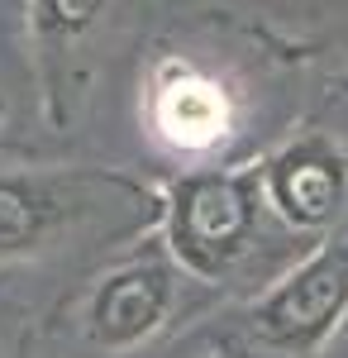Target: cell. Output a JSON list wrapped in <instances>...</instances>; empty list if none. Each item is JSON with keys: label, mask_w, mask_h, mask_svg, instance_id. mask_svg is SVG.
<instances>
[{"label": "cell", "mask_w": 348, "mask_h": 358, "mask_svg": "<svg viewBox=\"0 0 348 358\" xmlns=\"http://www.w3.org/2000/svg\"><path fill=\"white\" fill-rule=\"evenodd\" d=\"M162 215V201L138 182L86 172V167H20L0 172V263L43 258L110 220L119 234H134Z\"/></svg>", "instance_id": "obj_1"}, {"label": "cell", "mask_w": 348, "mask_h": 358, "mask_svg": "<svg viewBox=\"0 0 348 358\" xmlns=\"http://www.w3.org/2000/svg\"><path fill=\"white\" fill-rule=\"evenodd\" d=\"M162 248L191 282H234L268 234L258 167H191L162 196ZM282 229V224H277Z\"/></svg>", "instance_id": "obj_2"}, {"label": "cell", "mask_w": 348, "mask_h": 358, "mask_svg": "<svg viewBox=\"0 0 348 358\" xmlns=\"http://www.w3.org/2000/svg\"><path fill=\"white\" fill-rule=\"evenodd\" d=\"M348 320V239H320L243 310L248 339L272 358H315Z\"/></svg>", "instance_id": "obj_3"}, {"label": "cell", "mask_w": 348, "mask_h": 358, "mask_svg": "<svg viewBox=\"0 0 348 358\" xmlns=\"http://www.w3.org/2000/svg\"><path fill=\"white\" fill-rule=\"evenodd\" d=\"M143 129L182 163H210L239 129V91L191 53H162L143 77Z\"/></svg>", "instance_id": "obj_4"}, {"label": "cell", "mask_w": 348, "mask_h": 358, "mask_svg": "<svg viewBox=\"0 0 348 358\" xmlns=\"http://www.w3.org/2000/svg\"><path fill=\"white\" fill-rule=\"evenodd\" d=\"M182 282L187 273L172 263V253L162 244L119 258L86 292V306H81L86 344L101 354H134L143 344H153L177 315Z\"/></svg>", "instance_id": "obj_5"}, {"label": "cell", "mask_w": 348, "mask_h": 358, "mask_svg": "<svg viewBox=\"0 0 348 358\" xmlns=\"http://www.w3.org/2000/svg\"><path fill=\"white\" fill-rule=\"evenodd\" d=\"M258 187L287 234H324L348 210V148L324 129L291 134L258 163Z\"/></svg>", "instance_id": "obj_6"}, {"label": "cell", "mask_w": 348, "mask_h": 358, "mask_svg": "<svg viewBox=\"0 0 348 358\" xmlns=\"http://www.w3.org/2000/svg\"><path fill=\"white\" fill-rule=\"evenodd\" d=\"M110 0H29V34L48 57L72 53L106 20Z\"/></svg>", "instance_id": "obj_7"}, {"label": "cell", "mask_w": 348, "mask_h": 358, "mask_svg": "<svg viewBox=\"0 0 348 358\" xmlns=\"http://www.w3.org/2000/svg\"><path fill=\"white\" fill-rule=\"evenodd\" d=\"M201 358H234V354H224V349H219V354H201Z\"/></svg>", "instance_id": "obj_8"}]
</instances>
